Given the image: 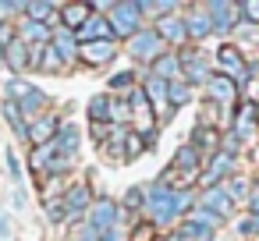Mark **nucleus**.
Listing matches in <instances>:
<instances>
[{"instance_id": "nucleus-43", "label": "nucleus", "mask_w": 259, "mask_h": 241, "mask_svg": "<svg viewBox=\"0 0 259 241\" xmlns=\"http://www.w3.org/2000/svg\"><path fill=\"white\" fill-rule=\"evenodd\" d=\"M0 68H4V46H0Z\"/></svg>"}, {"instance_id": "nucleus-42", "label": "nucleus", "mask_w": 259, "mask_h": 241, "mask_svg": "<svg viewBox=\"0 0 259 241\" xmlns=\"http://www.w3.org/2000/svg\"><path fill=\"white\" fill-rule=\"evenodd\" d=\"M15 11H25V4H0V15H15Z\"/></svg>"}, {"instance_id": "nucleus-14", "label": "nucleus", "mask_w": 259, "mask_h": 241, "mask_svg": "<svg viewBox=\"0 0 259 241\" xmlns=\"http://www.w3.org/2000/svg\"><path fill=\"white\" fill-rule=\"evenodd\" d=\"M50 46L57 50L61 64H71V61L78 57V43H75V36H71L68 29H57V32H54V39H50Z\"/></svg>"}, {"instance_id": "nucleus-36", "label": "nucleus", "mask_w": 259, "mask_h": 241, "mask_svg": "<svg viewBox=\"0 0 259 241\" xmlns=\"http://www.w3.org/2000/svg\"><path fill=\"white\" fill-rule=\"evenodd\" d=\"M110 89H132V71H121L110 78Z\"/></svg>"}, {"instance_id": "nucleus-4", "label": "nucleus", "mask_w": 259, "mask_h": 241, "mask_svg": "<svg viewBox=\"0 0 259 241\" xmlns=\"http://www.w3.org/2000/svg\"><path fill=\"white\" fill-rule=\"evenodd\" d=\"M139 61H156L160 54H163V39L156 36V29H139L135 36H132V46H128Z\"/></svg>"}, {"instance_id": "nucleus-22", "label": "nucleus", "mask_w": 259, "mask_h": 241, "mask_svg": "<svg viewBox=\"0 0 259 241\" xmlns=\"http://www.w3.org/2000/svg\"><path fill=\"white\" fill-rule=\"evenodd\" d=\"M174 170H188V174H195V170H199V149L181 146V149L174 153Z\"/></svg>"}, {"instance_id": "nucleus-24", "label": "nucleus", "mask_w": 259, "mask_h": 241, "mask_svg": "<svg viewBox=\"0 0 259 241\" xmlns=\"http://www.w3.org/2000/svg\"><path fill=\"white\" fill-rule=\"evenodd\" d=\"M146 100H149L156 110H163V107H167V82L149 78V85H146ZM163 114H167V110H163Z\"/></svg>"}, {"instance_id": "nucleus-35", "label": "nucleus", "mask_w": 259, "mask_h": 241, "mask_svg": "<svg viewBox=\"0 0 259 241\" xmlns=\"http://www.w3.org/2000/svg\"><path fill=\"white\" fill-rule=\"evenodd\" d=\"M142 202H146V191H142V188H132V191H128V199H124V206H128V209H139Z\"/></svg>"}, {"instance_id": "nucleus-21", "label": "nucleus", "mask_w": 259, "mask_h": 241, "mask_svg": "<svg viewBox=\"0 0 259 241\" xmlns=\"http://www.w3.org/2000/svg\"><path fill=\"white\" fill-rule=\"evenodd\" d=\"M54 146H57V153H61V156H71V153L78 149V128H71V124H68V128H61V131H57V138H54Z\"/></svg>"}, {"instance_id": "nucleus-1", "label": "nucleus", "mask_w": 259, "mask_h": 241, "mask_svg": "<svg viewBox=\"0 0 259 241\" xmlns=\"http://www.w3.org/2000/svg\"><path fill=\"white\" fill-rule=\"evenodd\" d=\"M188 206H192V191H185V188H167L163 181L153 184V191L146 195V209H149V220H153V223H174Z\"/></svg>"}, {"instance_id": "nucleus-5", "label": "nucleus", "mask_w": 259, "mask_h": 241, "mask_svg": "<svg viewBox=\"0 0 259 241\" xmlns=\"http://www.w3.org/2000/svg\"><path fill=\"white\" fill-rule=\"evenodd\" d=\"M89 227L96 234H107L117 227V202L114 199H96V206L89 209Z\"/></svg>"}, {"instance_id": "nucleus-38", "label": "nucleus", "mask_w": 259, "mask_h": 241, "mask_svg": "<svg viewBox=\"0 0 259 241\" xmlns=\"http://www.w3.org/2000/svg\"><path fill=\"white\" fill-rule=\"evenodd\" d=\"M139 149H142V142H139V135H132V131H128V138H124V156H135Z\"/></svg>"}, {"instance_id": "nucleus-17", "label": "nucleus", "mask_w": 259, "mask_h": 241, "mask_svg": "<svg viewBox=\"0 0 259 241\" xmlns=\"http://www.w3.org/2000/svg\"><path fill=\"white\" fill-rule=\"evenodd\" d=\"M178 71H181V61L174 57V54H160L156 61H153V78H160V82H174L178 78Z\"/></svg>"}, {"instance_id": "nucleus-6", "label": "nucleus", "mask_w": 259, "mask_h": 241, "mask_svg": "<svg viewBox=\"0 0 259 241\" xmlns=\"http://www.w3.org/2000/svg\"><path fill=\"white\" fill-rule=\"evenodd\" d=\"M220 64H224V71H227V78L241 89L245 82H248V68H245V61H241V54L227 43V46H220Z\"/></svg>"}, {"instance_id": "nucleus-28", "label": "nucleus", "mask_w": 259, "mask_h": 241, "mask_svg": "<svg viewBox=\"0 0 259 241\" xmlns=\"http://www.w3.org/2000/svg\"><path fill=\"white\" fill-rule=\"evenodd\" d=\"M167 103H174V107L192 103V89H188L185 82H181V85H178V82H170V85H167Z\"/></svg>"}, {"instance_id": "nucleus-10", "label": "nucleus", "mask_w": 259, "mask_h": 241, "mask_svg": "<svg viewBox=\"0 0 259 241\" xmlns=\"http://www.w3.org/2000/svg\"><path fill=\"white\" fill-rule=\"evenodd\" d=\"M202 209H206L213 220H224V216H231L234 202H231L220 188H206V191H202Z\"/></svg>"}, {"instance_id": "nucleus-19", "label": "nucleus", "mask_w": 259, "mask_h": 241, "mask_svg": "<svg viewBox=\"0 0 259 241\" xmlns=\"http://www.w3.org/2000/svg\"><path fill=\"white\" fill-rule=\"evenodd\" d=\"M54 131H57V121H54V117H39V121L29 128V138H32L36 146H47V142H54Z\"/></svg>"}, {"instance_id": "nucleus-8", "label": "nucleus", "mask_w": 259, "mask_h": 241, "mask_svg": "<svg viewBox=\"0 0 259 241\" xmlns=\"http://www.w3.org/2000/svg\"><path fill=\"white\" fill-rule=\"evenodd\" d=\"M206 92H209V103H220V107H231L238 100V85L227 78V75H213L206 82Z\"/></svg>"}, {"instance_id": "nucleus-27", "label": "nucleus", "mask_w": 259, "mask_h": 241, "mask_svg": "<svg viewBox=\"0 0 259 241\" xmlns=\"http://www.w3.org/2000/svg\"><path fill=\"white\" fill-rule=\"evenodd\" d=\"M25 15H29V22H54L50 15H57V8L54 4H25Z\"/></svg>"}, {"instance_id": "nucleus-40", "label": "nucleus", "mask_w": 259, "mask_h": 241, "mask_svg": "<svg viewBox=\"0 0 259 241\" xmlns=\"http://www.w3.org/2000/svg\"><path fill=\"white\" fill-rule=\"evenodd\" d=\"M227 149L224 153H234V149H241V135H227V142H224Z\"/></svg>"}, {"instance_id": "nucleus-25", "label": "nucleus", "mask_w": 259, "mask_h": 241, "mask_svg": "<svg viewBox=\"0 0 259 241\" xmlns=\"http://www.w3.org/2000/svg\"><path fill=\"white\" fill-rule=\"evenodd\" d=\"M4 117L11 121V128H15V135H18V138H29V128H25L22 110H18V103H15V100H8V103H4Z\"/></svg>"}, {"instance_id": "nucleus-31", "label": "nucleus", "mask_w": 259, "mask_h": 241, "mask_svg": "<svg viewBox=\"0 0 259 241\" xmlns=\"http://www.w3.org/2000/svg\"><path fill=\"white\" fill-rule=\"evenodd\" d=\"M213 142H217V135H213V128H202V124H199L188 146H192V149H206V146H213Z\"/></svg>"}, {"instance_id": "nucleus-41", "label": "nucleus", "mask_w": 259, "mask_h": 241, "mask_svg": "<svg viewBox=\"0 0 259 241\" xmlns=\"http://www.w3.org/2000/svg\"><path fill=\"white\" fill-rule=\"evenodd\" d=\"M100 241H124V234L114 227V230H107V234H100Z\"/></svg>"}, {"instance_id": "nucleus-20", "label": "nucleus", "mask_w": 259, "mask_h": 241, "mask_svg": "<svg viewBox=\"0 0 259 241\" xmlns=\"http://www.w3.org/2000/svg\"><path fill=\"white\" fill-rule=\"evenodd\" d=\"M209 29H213V25H209V15H206V11H195V15H188V18H185V32H188V36H195V39L209 36Z\"/></svg>"}, {"instance_id": "nucleus-2", "label": "nucleus", "mask_w": 259, "mask_h": 241, "mask_svg": "<svg viewBox=\"0 0 259 241\" xmlns=\"http://www.w3.org/2000/svg\"><path fill=\"white\" fill-rule=\"evenodd\" d=\"M11 100H15V103H18V110H22V114H29V117H32V114H39V110L47 107V92H39V89H36V85H29V82H18V78L11 82Z\"/></svg>"}, {"instance_id": "nucleus-37", "label": "nucleus", "mask_w": 259, "mask_h": 241, "mask_svg": "<svg viewBox=\"0 0 259 241\" xmlns=\"http://www.w3.org/2000/svg\"><path fill=\"white\" fill-rule=\"evenodd\" d=\"M71 241H100V234L85 223V227H78V230H75V237H71Z\"/></svg>"}, {"instance_id": "nucleus-26", "label": "nucleus", "mask_w": 259, "mask_h": 241, "mask_svg": "<svg viewBox=\"0 0 259 241\" xmlns=\"http://www.w3.org/2000/svg\"><path fill=\"white\" fill-rule=\"evenodd\" d=\"M4 50H8V61H11V68H15V71H22V68L29 64V46H25L22 39H15V43H11V46H4Z\"/></svg>"}, {"instance_id": "nucleus-39", "label": "nucleus", "mask_w": 259, "mask_h": 241, "mask_svg": "<svg viewBox=\"0 0 259 241\" xmlns=\"http://www.w3.org/2000/svg\"><path fill=\"white\" fill-rule=\"evenodd\" d=\"M8 170H11L15 181H22V167H18V156H15V153H8Z\"/></svg>"}, {"instance_id": "nucleus-34", "label": "nucleus", "mask_w": 259, "mask_h": 241, "mask_svg": "<svg viewBox=\"0 0 259 241\" xmlns=\"http://www.w3.org/2000/svg\"><path fill=\"white\" fill-rule=\"evenodd\" d=\"M43 68H61V57H57V50L50 43L43 46Z\"/></svg>"}, {"instance_id": "nucleus-16", "label": "nucleus", "mask_w": 259, "mask_h": 241, "mask_svg": "<svg viewBox=\"0 0 259 241\" xmlns=\"http://www.w3.org/2000/svg\"><path fill=\"white\" fill-rule=\"evenodd\" d=\"M110 22L107 18H100V15H93L82 29H78V39H85V43H96V39H110Z\"/></svg>"}, {"instance_id": "nucleus-13", "label": "nucleus", "mask_w": 259, "mask_h": 241, "mask_svg": "<svg viewBox=\"0 0 259 241\" xmlns=\"http://www.w3.org/2000/svg\"><path fill=\"white\" fill-rule=\"evenodd\" d=\"M231 170H234V156H231V153H217L213 163H209L206 174H202V184H206V188H217V181H220L224 174H231Z\"/></svg>"}, {"instance_id": "nucleus-11", "label": "nucleus", "mask_w": 259, "mask_h": 241, "mask_svg": "<svg viewBox=\"0 0 259 241\" xmlns=\"http://www.w3.org/2000/svg\"><path fill=\"white\" fill-rule=\"evenodd\" d=\"M156 36H160L163 43H185V39H188V32H185V18H174V15L156 18Z\"/></svg>"}, {"instance_id": "nucleus-9", "label": "nucleus", "mask_w": 259, "mask_h": 241, "mask_svg": "<svg viewBox=\"0 0 259 241\" xmlns=\"http://www.w3.org/2000/svg\"><path fill=\"white\" fill-rule=\"evenodd\" d=\"M206 15H209V25H213L217 32H227V29L234 25L238 4H227V0H213V4L206 8Z\"/></svg>"}, {"instance_id": "nucleus-30", "label": "nucleus", "mask_w": 259, "mask_h": 241, "mask_svg": "<svg viewBox=\"0 0 259 241\" xmlns=\"http://www.w3.org/2000/svg\"><path fill=\"white\" fill-rule=\"evenodd\" d=\"M89 117H93V121H107V117H110V100H107V96H96V100L89 103Z\"/></svg>"}, {"instance_id": "nucleus-3", "label": "nucleus", "mask_w": 259, "mask_h": 241, "mask_svg": "<svg viewBox=\"0 0 259 241\" xmlns=\"http://www.w3.org/2000/svg\"><path fill=\"white\" fill-rule=\"evenodd\" d=\"M139 18H142L139 4H114L107 22H110V29H114L117 36H135V32H139Z\"/></svg>"}, {"instance_id": "nucleus-33", "label": "nucleus", "mask_w": 259, "mask_h": 241, "mask_svg": "<svg viewBox=\"0 0 259 241\" xmlns=\"http://www.w3.org/2000/svg\"><path fill=\"white\" fill-rule=\"evenodd\" d=\"M238 15L248 18V22H259V0H241V4H238Z\"/></svg>"}, {"instance_id": "nucleus-12", "label": "nucleus", "mask_w": 259, "mask_h": 241, "mask_svg": "<svg viewBox=\"0 0 259 241\" xmlns=\"http://www.w3.org/2000/svg\"><path fill=\"white\" fill-rule=\"evenodd\" d=\"M78 54H82L89 64H107V61H114L117 46H114L110 39H96V43H82V46H78Z\"/></svg>"}, {"instance_id": "nucleus-7", "label": "nucleus", "mask_w": 259, "mask_h": 241, "mask_svg": "<svg viewBox=\"0 0 259 241\" xmlns=\"http://www.w3.org/2000/svg\"><path fill=\"white\" fill-rule=\"evenodd\" d=\"M178 61H181V75H185V85H188V89L209 82V64H206L199 54H181Z\"/></svg>"}, {"instance_id": "nucleus-23", "label": "nucleus", "mask_w": 259, "mask_h": 241, "mask_svg": "<svg viewBox=\"0 0 259 241\" xmlns=\"http://www.w3.org/2000/svg\"><path fill=\"white\" fill-rule=\"evenodd\" d=\"M209 234H213V227L188 220V223H181V230H178V241H209Z\"/></svg>"}, {"instance_id": "nucleus-15", "label": "nucleus", "mask_w": 259, "mask_h": 241, "mask_svg": "<svg viewBox=\"0 0 259 241\" xmlns=\"http://www.w3.org/2000/svg\"><path fill=\"white\" fill-rule=\"evenodd\" d=\"M85 209H89V188H85V184H75V188L68 191V199H64V216L75 220V216H82Z\"/></svg>"}, {"instance_id": "nucleus-32", "label": "nucleus", "mask_w": 259, "mask_h": 241, "mask_svg": "<svg viewBox=\"0 0 259 241\" xmlns=\"http://www.w3.org/2000/svg\"><path fill=\"white\" fill-rule=\"evenodd\" d=\"M220 191H224V195H227L231 202H234V199H245V195H248V188H245V181H241V177H238V181L231 177V181H227V184H224Z\"/></svg>"}, {"instance_id": "nucleus-29", "label": "nucleus", "mask_w": 259, "mask_h": 241, "mask_svg": "<svg viewBox=\"0 0 259 241\" xmlns=\"http://www.w3.org/2000/svg\"><path fill=\"white\" fill-rule=\"evenodd\" d=\"M47 25H39V22H29L25 25V32H22V39H29V46H43L47 43Z\"/></svg>"}, {"instance_id": "nucleus-18", "label": "nucleus", "mask_w": 259, "mask_h": 241, "mask_svg": "<svg viewBox=\"0 0 259 241\" xmlns=\"http://www.w3.org/2000/svg\"><path fill=\"white\" fill-rule=\"evenodd\" d=\"M61 15H64V29L71 32V29H82V25L93 18V8H85V4H68V8H61Z\"/></svg>"}]
</instances>
